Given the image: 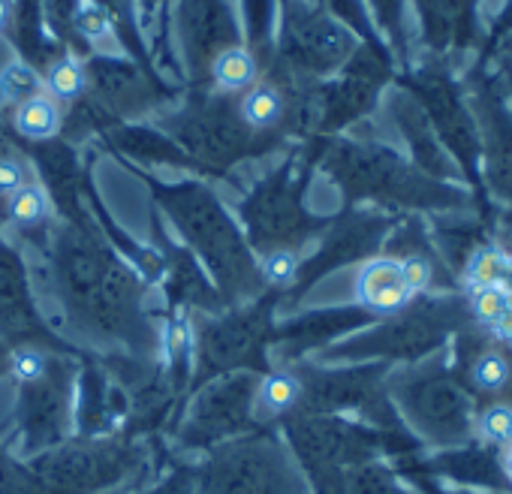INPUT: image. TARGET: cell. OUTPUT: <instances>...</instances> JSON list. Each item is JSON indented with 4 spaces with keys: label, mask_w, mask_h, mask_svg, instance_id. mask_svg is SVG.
<instances>
[{
    "label": "cell",
    "mask_w": 512,
    "mask_h": 494,
    "mask_svg": "<svg viewBox=\"0 0 512 494\" xmlns=\"http://www.w3.org/2000/svg\"><path fill=\"white\" fill-rule=\"evenodd\" d=\"M13 43L19 49V58L28 61L43 73L61 52L52 37H46V19H43V0H13Z\"/></svg>",
    "instance_id": "d4e9b609"
},
{
    "label": "cell",
    "mask_w": 512,
    "mask_h": 494,
    "mask_svg": "<svg viewBox=\"0 0 512 494\" xmlns=\"http://www.w3.org/2000/svg\"><path fill=\"white\" fill-rule=\"evenodd\" d=\"M422 46L431 58L461 55L482 46L479 34V0H413Z\"/></svg>",
    "instance_id": "ffe728a7"
},
{
    "label": "cell",
    "mask_w": 512,
    "mask_h": 494,
    "mask_svg": "<svg viewBox=\"0 0 512 494\" xmlns=\"http://www.w3.org/2000/svg\"><path fill=\"white\" fill-rule=\"evenodd\" d=\"M16 413L25 455L34 458L70 440V431L76 425V368L67 359L55 356L46 377L22 386Z\"/></svg>",
    "instance_id": "9a60e30c"
},
{
    "label": "cell",
    "mask_w": 512,
    "mask_h": 494,
    "mask_svg": "<svg viewBox=\"0 0 512 494\" xmlns=\"http://www.w3.org/2000/svg\"><path fill=\"white\" fill-rule=\"evenodd\" d=\"M389 112H392V121L398 127V133L404 136V145H407V160L425 172L428 178L434 181H443V184H461L464 187V178L455 166V160L449 157V151L440 145V139L434 136L425 112L419 109V103L395 88L392 97H389Z\"/></svg>",
    "instance_id": "44dd1931"
},
{
    "label": "cell",
    "mask_w": 512,
    "mask_h": 494,
    "mask_svg": "<svg viewBox=\"0 0 512 494\" xmlns=\"http://www.w3.org/2000/svg\"><path fill=\"white\" fill-rule=\"evenodd\" d=\"M500 287L512 296V254L506 257V269H503V281H500Z\"/></svg>",
    "instance_id": "db71d44e"
},
{
    "label": "cell",
    "mask_w": 512,
    "mask_h": 494,
    "mask_svg": "<svg viewBox=\"0 0 512 494\" xmlns=\"http://www.w3.org/2000/svg\"><path fill=\"white\" fill-rule=\"evenodd\" d=\"M398 226V214L389 211H353L347 208L341 217L332 220L326 241L320 244V251L302 263L299 272V287L308 290L314 287L323 275L350 266V263H365L380 254V247Z\"/></svg>",
    "instance_id": "e0dca14e"
},
{
    "label": "cell",
    "mask_w": 512,
    "mask_h": 494,
    "mask_svg": "<svg viewBox=\"0 0 512 494\" xmlns=\"http://www.w3.org/2000/svg\"><path fill=\"white\" fill-rule=\"evenodd\" d=\"M64 118H67L64 106L55 97H49L46 91H40L13 109L10 124L22 142L40 145V142H52L64 133Z\"/></svg>",
    "instance_id": "83f0119b"
},
{
    "label": "cell",
    "mask_w": 512,
    "mask_h": 494,
    "mask_svg": "<svg viewBox=\"0 0 512 494\" xmlns=\"http://www.w3.org/2000/svg\"><path fill=\"white\" fill-rule=\"evenodd\" d=\"M317 166L338 184L344 205L356 208L371 202L380 211H467L476 208L473 196L461 184H443L419 172L407 154L377 139H311Z\"/></svg>",
    "instance_id": "7a4b0ae2"
},
{
    "label": "cell",
    "mask_w": 512,
    "mask_h": 494,
    "mask_svg": "<svg viewBox=\"0 0 512 494\" xmlns=\"http://www.w3.org/2000/svg\"><path fill=\"white\" fill-rule=\"evenodd\" d=\"M40 91H46L43 73L37 67H31L28 61L16 58L0 67V103H10L16 109L19 103H25L28 97H34Z\"/></svg>",
    "instance_id": "60d3db41"
},
{
    "label": "cell",
    "mask_w": 512,
    "mask_h": 494,
    "mask_svg": "<svg viewBox=\"0 0 512 494\" xmlns=\"http://www.w3.org/2000/svg\"><path fill=\"white\" fill-rule=\"evenodd\" d=\"M476 434L488 446H512V404L509 401H491L473 416Z\"/></svg>",
    "instance_id": "7bdbcfd3"
},
{
    "label": "cell",
    "mask_w": 512,
    "mask_h": 494,
    "mask_svg": "<svg viewBox=\"0 0 512 494\" xmlns=\"http://www.w3.org/2000/svg\"><path fill=\"white\" fill-rule=\"evenodd\" d=\"M302 251L299 247H272L260 260H256V272L260 281L272 290H290L299 281L302 272Z\"/></svg>",
    "instance_id": "74e56055"
},
{
    "label": "cell",
    "mask_w": 512,
    "mask_h": 494,
    "mask_svg": "<svg viewBox=\"0 0 512 494\" xmlns=\"http://www.w3.org/2000/svg\"><path fill=\"white\" fill-rule=\"evenodd\" d=\"M491 61H497V82L503 85V91H506V97H512V37L506 40V43H500L497 46V52L491 55ZM488 61V64H491Z\"/></svg>",
    "instance_id": "c3c4849f"
},
{
    "label": "cell",
    "mask_w": 512,
    "mask_h": 494,
    "mask_svg": "<svg viewBox=\"0 0 512 494\" xmlns=\"http://www.w3.org/2000/svg\"><path fill=\"white\" fill-rule=\"evenodd\" d=\"M160 130L199 166V172L214 175L284 142V136L275 133H253L238 118V97L211 88H196L184 109L160 121Z\"/></svg>",
    "instance_id": "5b68a950"
},
{
    "label": "cell",
    "mask_w": 512,
    "mask_h": 494,
    "mask_svg": "<svg viewBox=\"0 0 512 494\" xmlns=\"http://www.w3.org/2000/svg\"><path fill=\"white\" fill-rule=\"evenodd\" d=\"M497 344H506V347H512V299H509V305L503 308V314L485 329Z\"/></svg>",
    "instance_id": "681fc988"
},
{
    "label": "cell",
    "mask_w": 512,
    "mask_h": 494,
    "mask_svg": "<svg viewBox=\"0 0 512 494\" xmlns=\"http://www.w3.org/2000/svg\"><path fill=\"white\" fill-rule=\"evenodd\" d=\"M52 362H55V353L49 350V344L22 341V344H13V350H10L7 374L19 386H28V383H37L40 377H46V371L52 368Z\"/></svg>",
    "instance_id": "ab89813d"
},
{
    "label": "cell",
    "mask_w": 512,
    "mask_h": 494,
    "mask_svg": "<svg viewBox=\"0 0 512 494\" xmlns=\"http://www.w3.org/2000/svg\"><path fill=\"white\" fill-rule=\"evenodd\" d=\"M401 401L410 419L434 440H461L473 428V398L446 371L419 374L401 386Z\"/></svg>",
    "instance_id": "ac0fdd59"
},
{
    "label": "cell",
    "mask_w": 512,
    "mask_h": 494,
    "mask_svg": "<svg viewBox=\"0 0 512 494\" xmlns=\"http://www.w3.org/2000/svg\"><path fill=\"white\" fill-rule=\"evenodd\" d=\"M106 142L118 154H130L142 163H172V166H193L199 169L163 130L154 127H133V124H115L103 130Z\"/></svg>",
    "instance_id": "484cf974"
},
{
    "label": "cell",
    "mask_w": 512,
    "mask_h": 494,
    "mask_svg": "<svg viewBox=\"0 0 512 494\" xmlns=\"http://www.w3.org/2000/svg\"><path fill=\"white\" fill-rule=\"evenodd\" d=\"M82 7V0H43V19H46V31H52V40L67 49V52H79V43H76V34H73V22H76V13ZM85 58V55H82Z\"/></svg>",
    "instance_id": "b9f144b4"
},
{
    "label": "cell",
    "mask_w": 512,
    "mask_h": 494,
    "mask_svg": "<svg viewBox=\"0 0 512 494\" xmlns=\"http://www.w3.org/2000/svg\"><path fill=\"white\" fill-rule=\"evenodd\" d=\"M196 473L202 494H299L296 473L263 434L220 446Z\"/></svg>",
    "instance_id": "7c38bea8"
},
{
    "label": "cell",
    "mask_w": 512,
    "mask_h": 494,
    "mask_svg": "<svg viewBox=\"0 0 512 494\" xmlns=\"http://www.w3.org/2000/svg\"><path fill=\"white\" fill-rule=\"evenodd\" d=\"M145 494H202L199 488V473L196 467H181L175 470L166 482H160L157 488L145 491Z\"/></svg>",
    "instance_id": "7dc6e473"
},
{
    "label": "cell",
    "mask_w": 512,
    "mask_h": 494,
    "mask_svg": "<svg viewBox=\"0 0 512 494\" xmlns=\"http://www.w3.org/2000/svg\"><path fill=\"white\" fill-rule=\"evenodd\" d=\"M31 178V163L19 151H0V199H10L16 190H22Z\"/></svg>",
    "instance_id": "bcb514c9"
},
{
    "label": "cell",
    "mask_w": 512,
    "mask_h": 494,
    "mask_svg": "<svg viewBox=\"0 0 512 494\" xmlns=\"http://www.w3.org/2000/svg\"><path fill=\"white\" fill-rule=\"evenodd\" d=\"M260 76H263L260 58H256L244 43H238V46L223 49L211 61L205 88H211L217 94H226V97H241L250 85L260 82Z\"/></svg>",
    "instance_id": "f1b7e54d"
},
{
    "label": "cell",
    "mask_w": 512,
    "mask_h": 494,
    "mask_svg": "<svg viewBox=\"0 0 512 494\" xmlns=\"http://www.w3.org/2000/svg\"><path fill=\"white\" fill-rule=\"evenodd\" d=\"M287 440L299 461L320 476L338 467L359 464L368 455V440L353 425H344L323 413L287 416Z\"/></svg>",
    "instance_id": "d6986e66"
},
{
    "label": "cell",
    "mask_w": 512,
    "mask_h": 494,
    "mask_svg": "<svg viewBox=\"0 0 512 494\" xmlns=\"http://www.w3.org/2000/svg\"><path fill=\"white\" fill-rule=\"evenodd\" d=\"M256 383H260V377L253 371H232L202 383L178 431L181 443L187 449H211L223 440L244 437L250 428H256L253 422Z\"/></svg>",
    "instance_id": "4fadbf2b"
},
{
    "label": "cell",
    "mask_w": 512,
    "mask_h": 494,
    "mask_svg": "<svg viewBox=\"0 0 512 494\" xmlns=\"http://www.w3.org/2000/svg\"><path fill=\"white\" fill-rule=\"evenodd\" d=\"M52 260L58 290L73 320L97 335L121 338L133 350H151L154 335L142 314L145 284L112 254H106L94 232L61 226L55 232Z\"/></svg>",
    "instance_id": "6da1fadb"
},
{
    "label": "cell",
    "mask_w": 512,
    "mask_h": 494,
    "mask_svg": "<svg viewBox=\"0 0 512 494\" xmlns=\"http://www.w3.org/2000/svg\"><path fill=\"white\" fill-rule=\"evenodd\" d=\"M317 166L308 145L302 157L284 160L269 172L241 202V220L247 226V244L256 251L272 247H302L311 235L332 226V217H314L305 208V187Z\"/></svg>",
    "instance_id": "52a82bcc"
},
{
    "label": "cell",
    "mask_w": 512,
    "mask_h": 494,
    "mask_svg": "<svg viewBox=\"0 0 512 494\" xmlns=\"http://www.w3.org/2000/svg\"><path fill=\"white\" fill-rule=\"evenodd\" d=\"M506 251L494 241H476L461 260V290H479V287H497L503 281L506 269Z\"/></svg>",
    "instance_id": "4dcf8cb0"
},
{
    "label": "cell",
    "mask_w": 512,
    "mask_h": 494,
    "mask_svg": "<svg viewBox=\"0 0 512 494\" xmlns=\"http://www.w3.org/2000/svg\"><path fill=\"white\" fill-rule=\"evenodd\" d=\"M281 28L272 49V70L314 85L341 73L365 46L344 22H338L317 0H281Z\"/></svg>",
    "instance_id": "ba28073f"
},
{
    "label": "cell",
    "mask_w": 512,
    "mask_h": 494,
    "mask_svg": "<svg viewBox=\"0 0 512 494\" xmlns=\"http://www.w3.org/2000/svg\"><path fill=\"white\" fill-rule=\"evenodd\" d=\"M10 350H13V344L7 341V335L0 332V374H7V359H10Z\"/></svg>",
    "instance_id": "f5cc1de1"
},
{
    "label": "cell",
    "mask_w": 512,
    "mask_h": 494,
    "mask_svg": "<svg viewBox=\"0 0 512 494\" xmlns=\"http://www.w3.org/2000/svg\"><path fill=\"white\" fill-rule=\"evenodd\" d=\"M371 19L383 37V43L389 46V52L395 55V61L407 58V25H404V10L407 0H365Z\"/></svg>",
    "instance_id": "8d00e7d4"
},
{
    "label": "cell",
    "mask_w": 512,
    "mask_h": 494,
    "mask_svg": "<svg viewBox=\"0 0 512 494\" xmlns=\"http://www.w3.org/2000/svg\"><path fill=\"white\" fill-rule=\"evenodd\" d=\"M136 4L142 7V13H145V16H160V13H166V10H169L172 0H136Z\"/></svg>",
    "instance_id": "816d5d0a"
},
{
    "label": "cell",
    "mask_w": 512,
    "mask_h": 494,
    "mask_svg": "<svg viewBox=\"0 0 512 494\" xmlns=\"http://www.w3.org/2000/svg\"><path fill=\"white\" fill-rule=\"evenodd\" d=\"M317 4L323 10H329L338 22H344L365 46L389 52V46L383 43V37H380V31H377V25L371 19V10H368L365 0H317Z\"/></svg>",
    "instance_id": "f35d334b"
},
{
    "label": "cell",
    "mask_w": 512,
    "mask_h": 494,
    "mask_svg": "<svg viewBox=\"0 0 512 494\" xmlns=\"http://www.w3.org/2000/svg\"><path fill=\"white\" fill-rule=\"evenodd\" d=\"M0 332L7 335L10 344H22V341L55 344L49 332H40V320L31 305L28 272L19 254L4 241H0Z\"/></svg>",
    "instance_id": "7402d4cb"
},
{
    "label": "cell",
    "mask_w": 512,
    "mask_h": 494,
    "mask_svg": "<svg viewBox=\"0 0 512 494\" xmlns=\"http://www.w3.org/2000/svg\"><path fill=\"white\" fill-rule=\"evenodd\" d=\"M97 7H103L112 22H115V34H118V46L124 52L133 55V61L145 70H151V58L145 52V43L139 37V25H136V0H94ZM154 73V70H151Z\"/></svg>",
    "instance_id": "e575fe53"
},
{
    "label": "cell",
    "mask_w": 512,
    "mask_h": 494,
    "mask_svg": "<svg viewBox=\"0 0 512 494\" xmlns=\"http://www.w3.org/2000/svg\"><path fill=\"white\" fill-rule=\"evenodd\" d=\"M13 31V0H0V37Z\"/></svg>",
    "instance_id": "f907efd6"
},
{
    "label": "cell",
    "mask_w": 512,
    "mask_h": 494,
    "mask_svg": "<svg viewBox=\"0 0 512 494\" xmlns=\"http://www.w3.org/2000/svg\"><path fill=\"white\" fill-rule=\"evenodd\" d=\"M139 464V449L127 440L79 437L64 440L28 461L46 494H94L118 485Z\"/></svg>",
    "instance_id": "30bf717a"
},
{
    "label": "cell",
    "mask_w": 512,
    "mask_h": 494,
    "mask_svg": "<svg viewBox=\"0 0 512 494\" xmlns=\"http://www.w3.org/2000/svg\"><path fill=\"white\" fill-rule=\"evenodd\" d=\"M467 100L479 124L482 187L488 199L512 208V100L494 73L473 67L467 76Z\"/></svg>",
    "instance_id": "5bb4252c"
},
{
    "label": "cell",
    "mask_w": 512,
    "mask_h": 494,
    "mask_svg": "<svg viewBox=\"0 0 512 494\" xmlns=\"http://www.w3.org/2000/svg\"><path fill=\"white\" fill-rule=\"evenodd\" d=\"M175 37L196 88H205L208 67L223 49L244 43L229 0H175Z\"/></svg>",
    "instance_id": "2e32d148"
},
{
    "label": "cell",
    "mask_w": 512,
    "mask_h": 494,
    "mask_svg": "<svg viewBox=\"0 0 512 494\" xmlns=\"http://www.w3.org/2000/svg\"><path fill=\"white\" fill-rule=\"evenodd\" d=\"M395 88L407 91L419 103V109L425 112L434 136L440 139V145L455 160V166H458V172L464 178V187L470 190V196L476 202V211L482 217H488L491 202H488V193L482 187L479 124H476V115L470 109L464 85L452 76L446 61L431 58L416 70L395 73Z\"/></svg>",
    "instance_id": "277c9868"
},
{
    "label": "cell",
    "mask_w": 512,
    "mask_h": 494,
    "mask_svg": "<svg viewBox=\"0 0 512 494\" xmlns=\"http://www.w3.org/2000/svg\"><path fill=\"white\" fill-rule=\"evenodd\" d=\"M272 344V302L238 308L220 320L205 323L196 332L199 371L193 374V389L232 371H263L266 347Z\"/></svg>",
    "instance_id": "8fae6325"
},
{
    "label": "cell",
    "mask_w": 512,
    "mask_h": 494,
    "mask_svg": "<svg viewBox=\"0 0 512 494\" xmlns=\"http://www.w3.org/2000/svg\"><path fill=\"white\" fill-rule=\"evenodd\" d=\"M416 296L410 293L401 266L395 257H371L362 263L359 275H356V305L362 311H368L374 320L392 317L398 311H404Z\"/></svg>",
    "instance_id": "603a6c76"
},
{
    "label": "cell",
    "mask_w": 512,
    "mask_h": 494,
    "mask_svg": "<svg viewBox=\"0 0 512 494\" xmlns=\"http://www.w3.org/2000/svg\"><path fill=\"white\" fill-rule=\"evenodd\" d=\"M305 88V85H302ZM302 88H287L269 76H260V82L250 85L238 97V118L253 133H275L290 136V115H293V97Z\"/></svg>",
    "instance_id": "cb8c5ba5"
},
{
    "label": "cell",
    "mask_w": 512,
    "mask_h": 494,
    "mask_svg": "<svg viewBox=\"0 0 512 494\" xmlns=\"http://www.w3.org/2000/svg\"><path fill=\"white\" fill-rule=\"evenodd\" d=\"M302 374L299 368H269L253 392V422L269 425L278 419H287L299 410L302 404Z\"/></svg>",
    "instance_id": "4316f807"
},
{
    "label": "cell",
    "mask_w": 512,
    "mask_h": 494,
    "mask_svg": "<svg viewBox=\"0 0 512 494\" xmlns=\"http://www.w3.org/2000/svg\"><path fill=\"white\" fill-rule=\"evenodd\" d=\"M73 34H76L82 55H103L106 46H118L112 16L103 7H97L94 0H82L76 22H73Z\"/></svg>",
    "instance_id": "d6a6232c"
},
{
    "label": "cell",
    "mask_w": 512,
    "mask_h": 494,
    "mask_svg": "<svg viewBox=\"0 0 512 494\" xmlns=\"http://www.w3.org/2000/svg\"><path fill=\"white\" fill-rule=\"evenodd\" d=\"M464 326H470L464 293L416 296L404 311L383 317L368 332L335 344L329 356L416 362L437 353L452 335L464 332Z\"/></svg>",
    "instance_id": "8992f818"
},
{
    "label": "cell",
    "mask_w": 512,
    "mask_h": 494,
    "mask_svg": "<svg viewBox=\"0 0 512 494\" xmlns=\"http://www.w3.org/2000/svg\"><path fill=\"white\" fill-rule=\"evenodd\" d=\"M512 37V0H503V7L497 10V16L491 19V28L488 34L482 37V46H479V55H476V64L473 67H482L488 70V61L491 55L497 52L500 43H506Z\"/></svg>",
    "instance_id": "f6af8a7d"
},
{
    "label": "cell",
    "mask_w": 512,
    "mask_h": 494,
    "mask_svg": "<svg viewBox=\"0 0 512 494\" xmlns=\"http://www.w3.org/2000/svg\"><path fill=\"white\" fill-rule=\"evenodd\" d=\"M509 293L497 284V287H479V290H467L464 293V302H467V317L473 326L479 329H488L500 314L503 308L509 305Z\"/></svg>",
    "instance_id": "ee69618b"
},
{
    "label": "cell",
    "mask_w": 512,
    "mask_h": 494,
    "mask_svg": "<svg viewBox=\"0 0 512 494\" xmlns=\"http://www.w3.org/2000/svg\"><path fill=\"white\" fill-rule=\"evenodd\" d=\"M506 476L512 482V446H506Z\"/></svg>",
    "instance_id": "11a10c76"
},
{
    "label": "cell",
    "mask_w": 512,
    "mask_h": 494,
    "mask_svg": "<svg viewBox=\"0 0 512 494\" xmlns=\"http://www.w3.org/2000/svg\"><path fill=\"white\" fill-rule=\"evenodd\" d=\"M7 202V217L22 229V232H34L43 229L52 217V196L40 181H28L22 190H16Z\"/></svg>",
    "instance_id": "836d02e7"
},
{
    "label": "cell",
    "mask_w": 512,
    "mask_h": 494,
    "mask_svg": "<svg viewBox=\"0 0 512 494\" xmlns=\"http://www.w3.org/2000/svg\"><path fill=\"white\" fill-rule=\"evenodd\" d=\"M85 67L88 91L82 100L73 103V115L64 118V127L76 124L79 130L103 133L175 97V88L163 85L151 70L139 67L130 58L91 55Z\"/></svg>",
    "instance_id": "9c48e42d"
},
{
    "label": "cell",
    "mask_w": 512,
    "mask_h": 494,
    "mask_svg": "<svg viewBox=\"0 0 512 494\" xmlns=\"http://www.w3.org/2000/svg\"><path fill=\"white\" fill-rule=\"evenodd\" d=\"M488 335V332H485ZM467 383L482 395H503L512 386V347L497 344L491 335L470 353Z\"/></svg>",
    "instance_id": "f546056e"
},
{
    "label": "cell",
    "mask_w": 512,
    "mask_h": 494,
    "mask_svg": "<svg viewBox=\"0 0 512 494\" xmlns=\"http://www.w3.org/2000/svg\"><path fill=\"white\" fill-rule=\"evenodd\" d=\"M136 175L151 187L154 199L178 226L181 238L190 244V251L199 254L202 263L211 269L223 302L250 299L263 287L244 232L226 214L223 202L214 196L211 187H205L202 181L163 184L145 172Z\"/></svg>",
    "instance_id": "3957f363"
},
{
    "label": "cell",
    "mask_w": 512,
    "mask_h": 494,
    "mask_svg": "<svg viewBox=\"0 0 512 494\" xmlns=\"http://www.w3.org/2000/svg\"><path fill=\"white\" fill-rule=\"evenodd\" d=\"M244 4V28H247V49L260 58L272 55V28H275V13L281 0H241Z\"/></svg>",
    "instance_id": "d590c367"
},
{
    "label": "cell",
    "mask_w": 512,
    "mask_h": 494,
    "mask_svg": "<svg viewBox=\"0 0 512 494\" xmlns=\"http://www.w3.org/2000/svg\"><path fill=\"white\" fill-rule=\"evenodd\" d=\"M43 88L49 97H55L61 106L76 103L88 91V67L85 58L76 52H61L43 73Z\"/></svg>",
    "instance_id": "1f68e13d"
}]
</instances>
